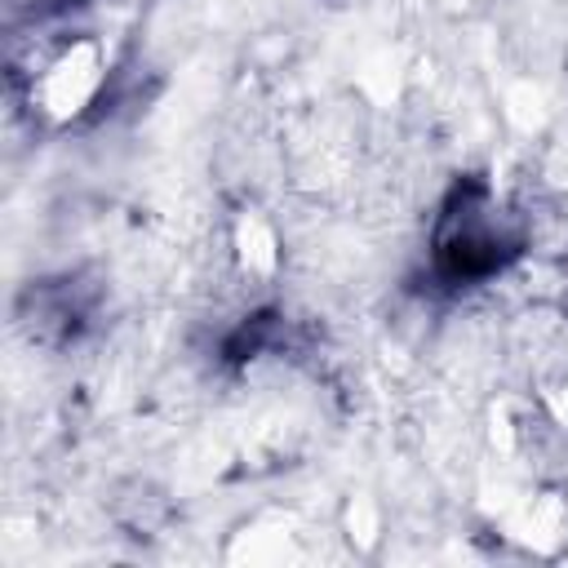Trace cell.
I'll list each match as a JSON object with an SVG mask.
<instances>
[{
	"label": "cell",
	"mask_w": 568,
	"mask_h": 568,
	"mask_svg": "<svg viewBox=\"0 0 568 568\" xmlns=\"http://www.w3.org/2000/svg\"><path fill=\"white\" fill-rule=\"evenodd\" d=\"M360 85H365V94H369L373 102H391V98H395V89H400V67H395L391 53H378V59H369V63H365Z\"/></svg>",
	"instance_id": "5b68a950"
},
{
	"label": "cell",
	"mask_w": 568,
	"mask_h": 568,
	"mask_svg": "<svg viewBox=\"0 0 568 568\" xmlns=\"http://www.w3.org/2000/svg\"><path fill=\"white\" fill-rule=\"evenodd\" d=\"M102 76H107V53L98 40H76L72 49H63L59 59L49 63V72L36 81L32 89V102L45 111L49 121H76L81 111L98 98L102 89Z\"/></svg>",
	"instance_id": "6da1fadb"
},
{
	"label": "cell",
	"mask_w": 568,
	"mask_h": 568,
	"mask_svg": "<svg viewBox=\"0 0 568 568\" xmlns=\"http://www.w3.org/2000/svg\"><path fill=\"white\" fill-rule=\"evenodd\" d=\"M347 538H351L360 551L378 546V538H382V510H378L373 497H351V502H347Z\"/></svg>",
	"instance_id": "3957f363"
},
{
	"label": "cell",
	"mask_w": 568,
	"mask_h": 568,
	"mask_svg": "<svg viewBox=\"0 0 568 568\" xmlns=\"http://www.w3.org/2000/svg\"><path fill=\"white\" fill-rule=\"evenodd\" d=\"M493 444H497V453H510V448H516V431H510V422H506L502 409H493Z\"/></svg>",
	"instance_id": "52a82bcc"
},
{
	"label": "cell",
	"mask_w": 568,
	"mask_h": 568,
	"mask_svg": "<svg viewBox=\"0 0 568 568\" xmlns=\"http://www.w3.org/2000/svg\"><path fill=\"white\" fill-rule=\"evenodd\" d=\"M538 116H542V94H538L533 85H524V89H516V94H510V121L529 129Z\"/></svg>",
	"instance_id": "8992f818"
},
{
	"label": "cell",
	"mask_w": 568,
	"mask_h": 568,
	"mask_svg": "<svg viewBox=\"0 0 568 568\" xmlns=\"http://www.w3.org/2000/svg\"><path fill=\"white\" fill-rule=\"evenodd\" d=\"M236 258H240L245 275H271V271H275L280 245H275L271 222H262L258 213H245V218L236 222Z\"/></svg>",
	"instance_id": "7a4b0ae2"
},
{
	"label": "cell",
	"mask_w": 568,
	"mask_h": 568,
	"mask_svg": "<svg viewBox=\"0 0 568 568\" xmlns=\"http://www.w3.org/2000/svg\"><path fill=\"white\" fill-rule=\"evenodd\" d=\"M524 529H529V542L551 546V542L559 538V529H564V506H559V497H538V502L529 506Z\"/></svg>",
	"instance_id": "277c9868"
}]
</instances>
